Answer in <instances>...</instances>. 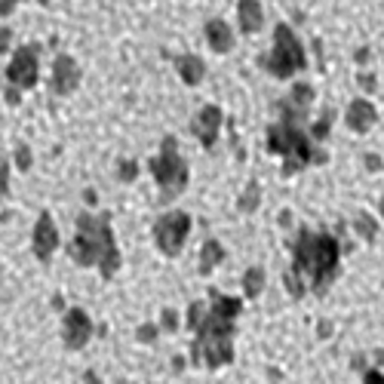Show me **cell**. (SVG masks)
Returning <instances> with one entry per match:
<instances>
[{
	"label": "cell",
	"instance_id": "obj_1",
	"mask_svg": "<svg viewBox=\"0 0 384 384\" xmlns=\"http://www.w3.org/2000/svg\"><path fill=\"white\" fill-rule=\"evenodd\" d=\"M292 271L304 280V286H311L317 295L329 289V283L338 274V258H341V246L332 234L326 230H307L302 228L292 246Z\"/></svg>",
	"mask_w": 384,
	"mask_h": 384
},
{
	"label": "cell",
	"instance_id": "obj_2",
	"mask_svg": "<svg viewBox=\"0 0 384 384\" xmlns=\"http://www.w3.org/2000/svg\"><path fill=\"white\" fill-rule=\"evenodd\" d=\"M71 258L77 261L80 267H89V265H98L105 280H111L120 267V249L114 243V234H111V225H108V215H89L83 212L77 219V237L71 243Z\"/></svg>",
	"mask_w": 384,
	"mask_h": 384
},
{
	"label": "cell",
	"instance_id": "obj_3",
	"mask_svg": "<svg viewBox=\"0 0 384 384\" xmlns=\"http://www.w3.org/2000/svg\"><path fill=\"white\" fill-rule=\"evenodd\" d=\"M267 148L280 154V157H286L283 175H292L295 169H302L307 163H326V154L313 148L311 138L302 129L292 126V123H276V126L267 129Z\"/></svg>",
	"mask_w": 384,
	"mask_h": 384
},
{
	"label": "cell",
	"instance_id": "obj_4",
	"mask_svg": "<svg viewBox=\"0 0 384 384\" xmlns=\"http://www.w3.org/2000/svg\"><path fill=\"white\" fill-rule=\"evenodd\" d=\"M261 65H265L274 77H280V80H286V77H292L295 71H302V68L307 65L304 46H302V40H298L295 31H292L289 25L274 28V52L261 59Z\"/></svg>",
	"mask_w": 384,
	"mask_h": 384
},
{
	"label": "cell",
	"instance_id": "obj_5",
	"mask_svg": "<svg viewBox=\"0 0 384 384\" xmlns=\"http://www.w3.org/2000/svg\"><path fill=\"white\" fill-rule=\"evenodd\" d=\"M151 172H154V179H157L160 191H163V200H172L184 191V184H188V163H184L179 157V151H175L172 135H166L160 154L151 157Z\"/></svg>",
	"mask_w": 384,
	"mask_h": 384
},
{
	"label": "cell",
	"instance_id": "obj_6",
	"mask_svg": "<svg viewBox=\"0 0 384 384\" xmlns=\"http://www.w3.org/2000/svg\"><path fill=\"white\" fill-rule=\"evenodd\" d=\"M188 230H191V215L188 212H166L157 219L154 225V240H157L160 252L163 256H179V249L188 240Z\"/></svg>",
	"mask_w": 384,
	"mask_h": 384
},
{
	"label": "cell",
	"instance_id": "obj_7",
	"mask_svg": "<svg viewBox=\"0 0 384 384\" xmlns=\"http://www.w3.org/2000/svg\"><path fill=\"white\" fill-rule=\"evenodd\" d=\"M37 52H40V46H37V43L15 50L13 61L6 65V83H10V87L31 89L37 83Z\"/></svg>",
	"mask_w": 384,
	"mask_h": 384
},
{
	"label": "cell",
	"instance_id": "obj_8",
	"mask_svg": "<svg viewBox=\"0 0 384 384\" xmlns=\"http://www.w3.org/2000/svg\"><path fill=\"white\" fill-rule=\"evenodd\" d=\"M234 360V341L230 338H197L194 341V363L221 369Z\"/></svg>",
	"mask_w": 384,
	"mask_h": 384
},
{
	"label": "cell",
	"instance_id": "obj_9",
	"mask_svg": "<svg viewBox=\"0 0 384 384\" xmlns=\"http://www.w3.org/2000/svg\"><path fill=\"white\" fill-rule=\"evenodd\" d=\"M61 338H65V344L71 350H80L83 344L92 338V320L87 317V311H80V307H71V311L65 313V323H61Z\"/></svg>",
	"mask_w": 384,
	"mask_h": 384
},
{
	"label": "cell",
	"instance_id": "obj_10",
	"mask_svg": "<svg viewBox=\"0 0 384 384\" xmlns=\"http://www.w3.org/2000/svg\"><path fill=\"white\" fill-rule=\"evenodd\" d=\"M77 83H80V68H77V61L71 56H56L50 89L56 92V96H68V92L77 89Z\"/></svg>",
	"mask_w": 384,
	"mask_h": 384
},
{
	"label": "cell",
	"instance_id": "obj_11",
	"mask_svg": "<svg viewBox=\"0 0 384 384\" xmlns=\"http://www.w3.org/2000/svg\"><path fill=\"white\" fill-rule=\"evenodd\" d=\"M31 246H34V256L40 258V261H50V256L56 252L59 230H56V221H52L50 212H40L37 228H34V237H31Z\"/></svg>",
	"mask_w": 384,
	"mask_h": 384
},
{
	"label": "cell",
	"instance_id": "obj_12",
	"mask_svg": "<svg viewBox=\"0 0 384 384\" xmlns=\"http://www.w3.org/2000/svg\"><path fill=\"white\" fill-rule=\"evenodd\" d=\"M219 126H221V108L219 105H206L194 120V135L203 142V148H212L215 138H219Z\"/></svg>",
	"mask_w": 384,
	"mask_h": 384
},
{
	"label": "cell",
	"instance_id": "obj_13",
	"mask_svg": "<svg viewBox=\"0 0 384 384\" xmlns=\"http://www.w3.org/2000/svg\"><path fill=\"white\" fill-rule=\"evenodd\" d=\"M378 120V111H375L372 102H366V98H353L350 108H348V126L353 133H366L372 123Z\"/></svg>",
	"mask_w": 384,
	"mask_h": 384
},
{
	"label": "cell",
	"instance_id": "obj_14",
	"mask_svg": "<svg viewBox=\"0 0 384 384\" xmlns=\"http://www.w3.org/2000/svg\"><path fill=\"white\" fill-rule=\"evenodd\" d=\"M237 15H240V31L243 34H256L265 25V13H261L258 0H240L237 3Z\"/></svg>",
	"mask_w": 384,
	"mask_h": 384
},
{
	"label": "cell",
	"instance_id": "obj_15",
	"mask_svg": "<svg viewBox=\"0 0 384 384\" xmlns=\"http://www.w3.org/2000/svg\"><path fill=\"white\" fill-rule=\"evenodd\" d=\"M206 43H209L215 52H228L230 46H234V31H230L228 22H221V19L206 22Z\"/></svg>",
	"mask_w": 384,
	"mask_h": 384
},
{
	"label": "cell",
	"instance_id": "obj_16",
	"mask_svg": "<svg viewBox=\"0 0 384 384\" xmlns=\"http://www.w3.org/2000/svg\"><path fill=\"white\" fill-rule=\"evenodd\" d=\"M175 68H179L182 80L188 83V87H197V83L203 80V74H206V65H203V59L200 56H179L175 59Z\"/></svg>",
	"mask_w": 384,
	"mask_h": 384
},
{
	"label": "cell",
	"instance_id": "obj_17",
	"mask_svg": "<svg viewBox=\"0 0 384 384\" xmlns=\"http://www.w3.org/2000/svg\"><path fill=\"white\" fill-rule=\"evenodd\" d=\"M221 258H225V249H221V243H219V240H206L203 249H200V274H209Z\"/></svg>",
	"mask_w": 384,
	"mask_h": 384
},
{
	"label": "cell",
	"instance_id": "obj_18",
	"mask_svg": "<svg viewBox=\"0 0 384 384\" xmlns=\"http://www.w3.org/2000/svg\"><path fill=\"white\" fill-rule=\"evenodd\" d=\"M261 289H265V271H261V267H249V271L243 274V292L249 298H258Z\"/></svg>",
	"mask_w": 384,
	"mask_h": 384
},
{
	"label": "cell",
	"instance_id": "obj_19",
	"mask_svg": "<svg viewBox=\"0 0 384 384\" xmlns=\"http://www.w3.org/2000/svg\"><path fill=\"white\" fill-rule=\"evenodd\" d=\"M311 102H313V87H307V83H295V87H292V96H289V105L298 108V111H304Z\"/></svg>",
	"mask_w": 384,
	"mask_h": 384
},
{
	"label": "cell",
	"instance_id": "obj_20",
	"mask_svg": "<svg viewBox=\"0 0 384 384\" xmlns=\"http://www.w3.org/2000/svg\"><path fill=\"white\" fill-rule=\"evenodd\" d=\"M363 378L366 384H384V350H378L372 357V366L363 372Z\"/></svg>",
	"mask_w": 384,
	"mask_h": 384
},
{
	"label": "cell",
	"instance_id": "obj_21",
	"mask_svg": "<svg viewBox=\"0 0 384 384\" xmlns=\"http://www.w3.org/2000/svg\"><path fill=\"white\" fill-rule=\"evenodd\" d=\"M353 228H357V234L363 237V240H375V228H378V225H375V219H372V215L360 212L357 219H353Z\"/></svg>",
	"mask_w": 384,
	"mask_h": 384
},
{
	"label": "cell",
	"instance_id": "obj_22",
	"mask_svg": "<svg viewBox=\"0 0 384 384\" xmlns=\"http://www.w3.org/2000/svg\"><path fill=\"white\" fill-rule=\"evenodd\" d=\"M258 200H261V188H258V182H249V188L243 191V197H240V209L243 212H252L258 206Z\"/></svg>",
	"mask_w": 384,
	"mask_h": 384
},
{
	"label": "cell",
	"instance_id": "obj_23",
	"mask_svg": "<svg viewBox=\"0 0 384 384\" xmlns=\"http://www.w3.org/2000/svg\"><path fill=\"white\" fill-rule=\"evenodd\" d=\"M206 313H209V307H206L203 302H194V304H191V311H188V326L194 329V332H197L200 326H203Z\"/></svg>",
	"mask_w": 384,
	"mask_h": 384
},
{
	"label": "cell",
	"instance_id": "obj_24",
	"mask_svg": "<svg viewBox=\"0 0 384 384\" xmlns=\"http://www.w3.org/2000/svg\"><path fill=\"white\" fill-rule=\"evenodd\" d=\"M283 280H286V289H289V295H292V298H302L304 292H307L304 280H302V276H298L295 271H289L286 276H283Z\"/></svg>",
	"mask_w": 384,
	"mask_h": 384
},
{
	"label": "cell",
	"instance_id": "obj_25",
	"mask_svg": "<svg viewBox=\"0 0 384 384\" xmlns=\"http://www.w3.org/2000/svg\"><path fill=\"white\" fill-rule=\"evenodd\" d=\"M332 120H335V114L332 111H323V117L313 123V129H311V135L313 138H326L329 135V126H332Z\"/></svg>",
	"mask_w": 384,
	"mask_h": 384
},
{
	"label": "cell",
	"instance_id": "obj_26",
	"mask_svg": "<svg viewBox=\"0 0 384 384\" xmlns=\"http://www.w3.org/2000/svg\"><path fill=\"white\" fill-rule=\"evenodd\" d=\"M117 175H120V182H133L135 175H138V166L133 163V160H120V166H117Z\"/></svg>",
	"mask_w": 384,
	"mask_h": 384
},
{
	"label": "cell",
	"instance_id": "obj_27",
	"mask_svg": "<svg viewBox=\"0 0 384 384\" xmlns=\"http://www.w3.org/2000/svg\"><path fill=\"white\" fill-rule=\"evenodd\" d=\"M6 191H10V163L0 157V197H6Z\"/></svg>",
	"mask_w": 384,
	"mask_h": 384
},
{
	"label": "cell",
	"instance_id": "obj_28",
	"mask_svg": "<svg viewBox=\"0 0 384 384\" xmlns=\"http://www.w3.org/2000/svg\"><path fill=\"white\" fill-rule=\"evenodd\" d=\"M15 163H19V169H31V148L28 145H19V151H15Z\"/></svg>",
	"mask_w": 384,
	"mask_h": 384
},
{
	"label": "cell",
	"instance_id": "obj_29",
	"mask_svg": "<svg viewBox=\"0 0 384 384\" xmlns=\"http://www.w3.org/2000/svg\"><path fill=\"white\" fill-rule=\"evenodd\" d=\"M157 338V326H151V323H145L142 329H138V341H154Z\"/></svg>",
	"mask_w": 384,
	"mask_h": 384
},
{
	"label": "cell",
	"instance_id": "obj_30",
	"mask_svg": "<svg viewBox=\"0 0 384 384\" xmlns=\"http://www.w3.org/2000/svg\"><path fill=\"white\" fill-rule=\"evenodd\" d=\"M179 326V313L172 311V307H166L163 311V329H175Z\"/></svg>",
	"mask_w": 384,
	"mask_h": 384
},
{
	"label": "cell",
	"instance_id": "obj_31",
	"mask_svg": "<svg viewBox=\"0 0 384 384\" xmlns=\"http://www.w3.org/2000/svg\"><path fill=\"white\" fill-rule=\"evenodd\" d=\"M13 43V31L10 28H0V52H6V46Z\"/></svg>",
	"mask_w": 384,
	"mask_h": 384
},
{
	"label": "cell",
	"instance_id": "obj_32",
	"mask_svg": "<svg viewBox=\"0 0 384 384\" xmlns=\"http://www.w3.org/2000/svg\"><path fill=\"white\" fill-rule=\"evenodd\" d=\"M15 3H19V0H0V15H10L15 10Z\"/></svg>",
	"mask_w": 384,
	"mask_h": 384
},
{
	"label": "cell",
	"instance_id": "obj_33",
	"mask_svg": "<svg viewBox=\"0 0 384 384\" xmlns=\"http://www.w3.org/2000/svg\"><path fill=\"white\" fill-rule=\"evenodd\" d=\"M360 87H363V89H375V77L372 74H363V77H360Z\"/></svg>",
	"mask_w": 384,
	"mask_h": 384
},
{
	"label": "cell",
	"instance_id": "obj_34",
	"mask_svg": "<svg viewBox=\"0 0 384 384\" xmlns=\"http://www.w3.org/2000/svg\"><path fill=\"white\" fill-rule=\"evenodd\" d=\"M6 102H10V105H19V89H15V87H6Z\"/></svg>",
	"mask_w": 384,
	"mask_h": 384
},
{
	"label": "cell",
	"instance_id": "obj_35",
	"mask_svg": "<svg viewBox=\"0 0 384 384\" xmlns=\"http://www.w3.org/2000/svg\"><path fill=\"white\" fill-rule=\"evenodd\" d=\"M357 61H369V50H360L357 52Z\"/></svg>",
	"mask_w": 384,
	"mask_h": 384
},
{
	"label": "cell",
	"instance_id": "obj_36",
	"mask_svg": "<svg viewBox=\"0 0 384 384\" xmlns=\"http://www.w3.org/2000/svg\"><path fill=\"white\" fill-rule=\"evenodd\" d=\"M378 209H381V215H384V197H381V203H378Z\"/></svg>",
	"mask_w": 384,
	"mask_h": 384
},
{
	"label": "cell",
	"instance_id": "obj_37",
	"mask_svg": "<svg viewBox=\"0 0 384 384\" xmlns=\"http://www.w3.org/2000/svg\"><path fill=\"white\" fill-rule=\"evenodd\" d=\"M40 3H46V0H40Z\"/></svg>",
	"mask_w": 384,
	"mask_h": 384
}]
</instances>
